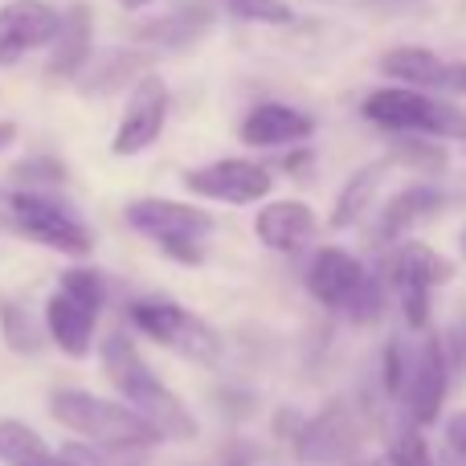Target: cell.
I'll return each mask as SVG.
<instances>
[{"mask_svg": "<svg viewBox=\"0 0 466 466\" xmlns=\"http://www.w3.org/2000/svg\"><path fill=\"white\" fill-rule=\"evenodd\" d=\"M380 70L389 74L393 82H401V86L418 90V86H446V74H451V66L442 62V57L434 54V49L426 46H397L389 49L385 57H380Z\"/></svg>", "mask_w": 466, "mask_h": 466, "instance_id": "obj_19", "label": "cell"}, {"mask_svg": "<svg viewBox=\"0 0 466 466\" xmlns=\"http://www.w3.org/2000/svg\"><path fill=\"white\" fill-rule=\"evenodd\" d=\"M459 241H462V254H466V229H462V238H459Z\"/></svg>", "mask_w": 466, "mask_h": 466, "instance_id": "obj_35", "label": "cell"}, {"mask_svg": "<svg viewBox=\"0 0 466 466\" xmlns=\"http://www.w3.org/2000/svg\"><path fill=\"white\" fill-rule=\"evenodd\" d=\"M57 290H66V295H74V299H82V303H90V307H98L103 311V303H106V282H103V274H95V270H66L62 274V282H57Z\"/></svg>", "mask_w": 466, "mask_h": 466, "instance_id": "obj_28", "label": "cell"}, {"mask_svg": "<svg viewBox=\"0 0 466 466\" xmlns=\"http://www.w3.org/2000/svg\"><path fill=\"white\" fill-rule=\"evenodd\" d=\"M90 62V8L86 5H70L62 13L54 37V54L46 62L49 78H78V70Z\"/></svg>", "mask_w": 466, "mask_h": 466, "instance_id": "obj_17", "label": "cell"}, {"mask_svg": "<svg viewBox=\"0 0 466 466\" xmlns=\"http://www.w3.org/2000/svg\"><path fill=\"white\" fill-rule=\"evenodd\" d=\"M389 466H438L434 454H430L426 438H421V430L413 426H401L393 438V451H389Z\"/></svg>", "mask_w": 466, "mask_h": 466, "instance_id": "obj_26", "label": "cell"}, {"mask_svg": "<svg viewBox=\"0 0 466 466\" xmlns=\"http://www.w3.org/2000/svg\"><path fill=\"white\" fill-rule=\"evenodd\" d=\"M446 86L462 90V95H466V66H451V74H446Z\"/></svg>", "mask_w": 466, "mask_h": 466, "instance_id": "obj_32", "label": "cell"}, {"mask_svg": "<svg viewBox=\"0 0 466 466\" xmlns=\"http://www.w3.org/2000/svg\"><path fill=\"white\" fill-rule=\"evenodd\" d=\"M446 385H451V369H446V352L438 339H430L426 348L418 352L410 369V385H405V405H410V418L413 426H430L438 421L446 401Z\"/></svg>", "mask_w": 466, "mask_h": 466, "instance_id": "obj_13", "label": "cell"}, {"mask_svg": "<svg viewBox=\"0 0 466 466\" xmlns=\"http://www.w3.org/2000/svg\"><path fill=\"white\" fill-rule=\"evenodd\" d=\"M62 16L46 0H8L0 8V66H16L21 54L57 37Z\"/></svg>", "mask_w": 466, "mask_h": 466, "instance_id": "obj_10", "label": "cell"}, {"mask_svg": "<svg viewBox=\"0 0 466 466\" xmlns=\"http://www.w3.org/2000/svg\"><path fill=\"white\" fill-rule=\"evenodd\" d=\"M103 372L123 393V401H127L147 426L160 430V438H172V442L197 438V418L185 410V401L147 369V360L136 352V344H131L127 336H119V331L103 339Z\"/></svg>", "mask_w": 466, "mask_h": 466, "instance_id": "obj_1", "label": "cell"}, {"mask_svg": "<svg viewBox=\"0 0 466 466\" xmlns=\"http://www.w3.org/2000/svg\"><path fill=\"white\" fill-rule=\"evenodd\" d=\"M389 168H393V160L364 164L360 172H352V177H348V185L339 188V201H336V209H331V226H336V229L356 226V221H360L364 213H369L372 197H377L380 180L389 177Z\"/></svg>", "mask_w": 466, "mask_h": 466, "instance_id": "obj_20", "label": "cell"}, {"mask_svg": "<svg viewBox=\"0 0 466 466\" xmlns=\"http://www.w3.org/2000/svg\"><path fill=\"white\" fill-rule=\"evenodd\" d=\"M185 188H193L205 201L221 205H254L270 193V172L254 160H218L205 168L185 172Z\"/></svg>", "mask_w": 466, "mask_h": 466, "instance_id": "obj_8", "label": "cell"}, {"mask_svg": "<svg viewBox=\"0 0 466 466\" xmlns=\"http://www.w3.org/2000/svg\"><path fill=\"white\" fill-rule=\"evenodd\" d=\"M147 66L144 54H127V49H103L90 54V62L78 70V90L82 95H111V90L127 86L131 78H139Z\"/></svg>", "mask_w": 466, "mask_h": 466, "instance_id": "obj_18", "label": "cell"}, {"mask_svg": "<svg viewBox=\"0 0 466 466\" xmlns=\"http://www.w3.org/2000/svg\"><path fill=\"white\" fill-rule=\"evenodd\" d=\"M364 282H369V270L360 266V258L339 246H323L307 266V290L331 311H348L364 290Z\"/></svg>", "mask_w": 466, "mask_h": 466, "instance_id": "obj_11", "label": "cell"}, {"mask_svg": "<svg viewBox=\"0 0 466 466\" xmlns=\"http://www.w3.org/2000/svg\"><path fill=\"white\" fill-rule=\"evenodd\" d=\"M62 466H144L147 451L136 446H98V442H66L57 451Z\"/></svg>", "mask_w": 466, "mask_h": 466, "instance_id": "obj_24", "label": "cell"}, {"mask_svg": "<svg viewBox=\"0 0 466 466\" xmlns=\"http://www.w3.org/2000/svg\"><path fill=\"white\" fill-rule=\"evenodd\" d=\"M205 25H209V13H205V5H185L177 8L172 16H164V21H147L139 25V37L144 41H156V46H188V41H197L205 33Z\"/></svg>", "mask_w": 466, "mask_h": 466, "instance_id": "obj_23", "label": "cell"}, {"mask_svg": "<svg viewBox=\"0 0 466 466\" xmlns=\"http://www.w3.org/2000/svg\"><path fill=\"white\" fill-rule=\"evenodd\" d=\"M0 331H5V344L21 356H37L41 344H46V336H41V328L33 323V315L16 303H0Z\"/></svg>", "mask_w": 466, "mask_h": 466, "instance_id": "obj_25", "label": "cell"}, {"mask_svg": "<svg viewBox=\"0 0 466 466\" xmlns=\"http://www.w3.org/2000/svg\"><path fill=\"white\" fill-rule=\"evenodd\" d=\"M446 442H451L454 454H462V459H466V410L454 413V418L446 421Z\"/></svg>", "mask_w": 466, "mask_h": 466, "instance_id": "obj_31", "label": "cell"}, {"mask_svg": "<svg viewBox=\"0 0 466 466\" xmlns=\"http://www.w3.org/2000/svg\"><path fill=\"white\" fill-rule=\"evenodd\" d=\"M356 446H360V421L348 410V401H331L295 434V454L307 466H336L352 459Z\"/></svg>", "mask_w": 466, "mask_h": 466, "instance_id": "obj_6", "label": "cell"}, {"mask_svg": "<svg viewBox=\"0 0 466 466\" xmlns=\"http://www.w3.org/2000/svg\"><path fill=\"white\" fill-rule=\"evenodd\" d=\"M0 229L49 246L57 254H86L90 233L66 205L29 188H0Z\"/></svg>", "mask_w": 466, "mask_h": 466, "instance_id": "obj_3", "label": "cell"}, {"mask_svg": "<svg viewBox=\"0 0 466 466\" xmlns=\"http://www.w3.org/2000/svg\"><path fill=\"white\" fill-rule=\"evenodd\" d=\"M13 136H16V127H13V123H0V147H8V144H13Z\"/></svg>", "mask_w": 466, "mask_h": 466, "instance_id": "obj_33", "label": "cell"}, {"mask_svg": "<svg viewBox=\"0 0 466 466\" xmlns=\"http://www.w3.org/2000/svg\"><path fill=\"white\" fill-rule=\"evenodd\" d=\"M13 180H25V185H29V193H33V188H41V185H62V180H66V168H62L57 160H49V156H37V160L16 164V168H13Z\"/></svg>", "mask_w": 466, "mask_h": 466, "instance_id": "obj_30", "label": "cell"}, {"mask_svg": "<svg viewBox=\"0 0 466 466\" xmlns=\"http://www.w3.org/2000/svg\"><path fill=\"white\" fill-rule=\"evenodd\" d=\"M127 221H131V229H139V233H147L152 241H160V249L172 258V262H185V266H201L205 262L201 238L213 229V218L205 209L147 197V201H131L127 205Z\"/></svg>", "mask_w": 466, "mask_h": 466, "instance_id": "obj_4", "label": "cell"}, {"mask_svg": "<svg viewBox=\"0 0 466 466\" xmlns=\"http://www.w3.org/2000/svg\"><path fill=\"white\" fill-rule=\"evenodd\" d=\"M360 111L369 123H380V127H389V131L426 136L430 115H434V98L421 95V90H410V86H385V90H372L360 103Z\"/></svg>", "mask_w": 466, "mask_h": 466, "instance_id": "obj_14", "label": "cell"}, {"mask_svg": "<svg viewBox=\"0 0 466 466\" xmlns=\"http://www.w3.org/2000/svg\"><path fill=\"white\" fill-rule=\"evenodd\" d=\"M168 119V86L160 78H139L131 90V103L119 119V131L111 139L115 156H139L144 147H152Z\"/></svg>", "mask_w": 466, "mask_h": 466, "instance_id": "obj_9", "label": "cell"}, {"mask_svg": "<svg viewBox=\"0 0 466 466\" xmlns=\"http://www.w3.org/2000/svg\"><path fill=\"white\" fill-rule=\"evenodd\" d=\"M123 8H144V5H156V0H119Z\"/></svg>", "mask_w": 466, "mask_h": 466, "instance_id": "obj_34", "label": "cell"}, {"mask_svg": "<svg viewBox=\"0 0 466 466\" xmlns=\"http://www.w3.org/2000/svg\"><path fill=\"white\" fill-rule=\"evenodd\" d=\"M95 323H98V307L82 303V299L54 290L46 303V331L66 356L82 360L90 352V339H95Z\"/></svg>", "mask_w": 466, "mask_h": 466, "instance_id": "obj_15", "label": "cell"}, {"mask_svg": "<svg viewBox=\"0 0 466 466\" xmlns=\"http://www.w3.org/2000/svg\"><path fill=\"white\" fill-rule=\"evenodd\" d=\"M315 131L311 115L295 111L287 103H262L241 119V139L249 147H282V144H299Z\"/></svg>", "mask_w": 466, "mask_h": 466, "instance_id": "obj_16", "label": "cell"}, {"mask_svg": "<svg viewBox=\"0 0 466 466\" xmlns=\"http://www.w3.org/2000/svg\"><path fill=\"white\" fill-rule=\"evenodd\" d=\"M229 13L241 21H258V25H290L295 21V8L287 0H226Z\"/></svg>", "mask_w": 466, "mask_h": 466, "instance_id": "obj_27", "label": "cell"}, {"mask_svg": "<svg viewBox=\"0 0 466 466\" xmlns=\"http://www.w3.org/2000/svg\"><path fill=\"white\" fill-rule=\"evenodd\" d=\"M0 462L5 466H62L57 451L46 446V438L16 418L0 421Z\"/></svg>", "mask_w": 466, "mask_h": 466, "instance_id": "obj_22", "label": "cell"}, {"mask_svg": "<svg viewBox=\"0 0 466 466\" xmlns=\"http://www.w3.org/2000/svg\"><path fill=\"white\" fill-rule=\"evenodd\" d=\"M405 156H410V164H413V168H421V172H442L446 168L442 144H438V139H430V136H405L401 160H405Z\"/></svg>", "mask_w": 466, "mask_h": 466, "instance_id": "obj_29", "label": "cell"}, {"mask_svg": "<svg viewBox=\"0 0 466 466\" xmlns=\"http://www.w3.org/2000/svg\"><path fill=\"white\" fill-rule=\"evenodd\" d=\"M389 279H393L397 295H401V311L410 319V328H426L430 303H434V287L442 279V262L430 246L421 241H405L397 246V254L389 258Z\"/></svg>", "mask_w": 466, "mask_h": 466, "instance_id": "obj_7", "label": "cell"}, {"mask_svg": "<svg viewBox=\"0 0 466 466\" xmlns=\"http://www.w3.org/2000/svg\"><path fill=\"white\" fill-rule=\"evenodd\" d=\"M446 205V193L442 188H434V185H410L405 193H397L393 197V205L385 209V218H380V238L385 241H393V238H401L405 229L413 226V221H421V218H430V213H438Z\"/></svg>", "mask_w": 466, "mask_h": 466, "instance_id": "obj_21", "label": "cell"}, {"mask_svg": "<svg viewBox=\"0 0 466 466\" xmlns=\"http://www.w3.org/2000/svg\"><path fill=\"white\" fill-rule=\"evenodd\" d=\"M127 319L136 323L144 336H152L156 344L172 348L177 356L197 364H213L221 356V339L201 315L185 311V307L168 303V299H136L127 307Z\"/></svg>", "mask_w": 466, "mask_h": 466, "instance_id": "obj_5", "label": "cell"}, {"mask_svg": "<svg viewBox=\"0 0 466 466\" xmlns=\"http://www.w3.org/2000/svg\"><path fill=\"white\" fill-rule=\"evenodd\" d=\"M254 233L266 249H279V254H299L315 241L319 233V218H315L311 205L303 201H270L258 209Z\"/></svg>", "mask_w": 466, "mask_h": 466, "instance_id": "obj_12", "label": "cell"}, {"mask_svg": "<svg viewBox=\"0 0 466 466\" xmlns=\"http://www.w3.org/2000/svg\"><path fill=\"white\" fill-rule=\"evenodd\" d=\"M49 413H54L66 430L82 434V442L136 446V451H152L156 442H164L160 430L147 426L131 405L106 401V397L82 393V389H62V393H54L49 397Z\"/></svg>", "mask_w": 466, "mask_h": 466, "instance_id": "obj_2", "label": "cell"}]
</instances>
